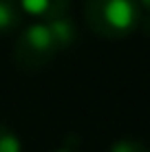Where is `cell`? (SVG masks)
<instances>
[{
  "label": "cell",
  "instance_id": "6da1fadb",
  "mask_svg": "<svg viewBox=\"0 0 150 152\" xmlns=\"http://www.w3.org/2000/svg\"><path fill=\"white\" fill-rule=\"evenodd\" d=\"M137 0H86L84 20L89 29L100 38L121 40L130 35L139 24Z\"/></svg>",
  "mask_w": 150,
  "mask_h": 152
},
{
  "label": "cell",
  "instance_id": "7a4b0ae2",
  "mask_svg": "<svg viewBox=\"0 0 150 152\" xmlns=\"http://www.w3.org/2000/svg\"><path fill=\"white\" fill-rule=\"evenodd\" d=\"M58 53L60 51L55 46L53 38H51L44 20L42 22H35V24H29L18 35V40L13 44V62L24 73L42 71L44 66H49L53 62V57Z\"/></svg>",
  "mask_w": 150,
  "mask_h": 152
},
{
  "label": "cell",
  "instance_id": "3957f363",
  "mask_svg": "<svg viewBox=\"0 0 150 152\" xmlns=\"http://www.w3.org/2000/svg\"><path fill=\"white\" fill-rule=\"evenodd\" d=\"M44 24H46V29H49V33H51V38H53L55 46H58V51H64V49H69V46L75 44V40H77V27H75V22H73L71 15L60 13V15H55V18L44 20Z\"/></svg>",
  "mask_w": 150,
  "mask_h": 152
},
{
  "label": "cell",
  "instance_id": "277c9868",
  "mask_svg": "<svg viewBox=\"0 0 150 152\" xmlns=\"http://www.w3.org/2000/svg\"><path fill=\"white\" fill-rule=\"evenodd\" d=\"M18 2L22 7V11H27L29 15L40 20H49L60 13H66L73 0H18Z\"/></svg>",
  "mask_w": 150,
  "mask_h": 152
},
{
  "label": "cell",
  "instance_id": "5b68a950",
  "mask_svg": "<svg viewBox=\"0 0 150 152\" xmlns=\"http://www.w3.org/2000/svg\"><path fill=\"white\" fill-rule=\"evenodd\" d=\"M22 22V7L18 0H0V35L11 33Z\"/></svg>",
  "mask_w": 150,
  "mask_h": 152
},
{
  "label": "cell",
  "instance_id": "8992f818",
  "mask_svg": "<svg viewBox=\"0 0 150 152\" xmlns=\"http://www.w3.org/2000/svg\"><path fill=\"white\" fill-rule=\"evenodd\" d=\"M0 152H22V143H20L18 134L2 121H0Z\"/></svg>",
  "mask_w": 150,
  "mask_h": 152
},
{
  "label": "cell",
  "instance_id": "52a82bcc",
  "mask_svg": "<svg viewBox=\"0 0 150 152\" xmlns=\"http://www.w3.org/2000/svg\"><path fill=\"white\" fill-rule=\"evenodd\" d=\"M108 152H150L146 143H141L139 139H130V137H124V139H117L110 143Z\"/></svg>",
  "mask_w": 150,
  "mask_h": 152
},
{
  "label": "cell",
  "instance_id": "ba28073f",
  "mask_svg": "<svg viewBox=\"0 0 150 152\" xmlns=\"http://www.w3.org/2000/svg\"><path fill=\"white\" fill-rule=\"evenodd\" d=\"M137 27L150 38V11H143L141 15H139V24H137Z\"/></svg>",
  "mask_w": 150,
  "mask_h": 152
},
{
  "label": "cell",
  "instance_id": "9c48e42d",
  "mask_svg": "<svg viewBox=\"0 0 150 152\" xmlns=\"http://www.w3.org/2000/svg\"><path fill=\"white\" fill-rule=\"evenodd\" d=\"M137 4L141 11H150V0H137Z\"/></svg>",
  "mask_w": 150,
  "mask_h": 152
},
{
  "label": "cell",
  "instance_id": "30bf717a",
  "mask_svg": "<svg viewBox=\"0 0 150 152\" xmlns=\"http://www.w3.org/2000/svg\"><path fill=\"white\" fill-rule=\"evenodd\" d=\"M51 152H75V150H69V148H64V145H62V148H58V150H51Z\"/></svg>",
  "mask_w": 150,
  "mask_h": 152
}]
</instances>
